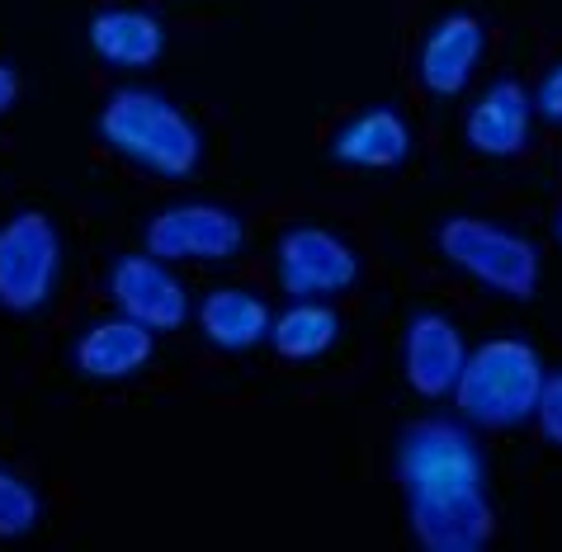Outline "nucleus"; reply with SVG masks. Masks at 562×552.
<instances>
[{
	"label": "nucleus",
	"instance_id": "6ab92c4d",
	"mask_svg": "<svg viewBox=\"0 0 562 552\" xmlns=\"http://www.w3.org/2000/svg\"><path fill=\"white\" fill-rule=\"evenodd\" d=\"M535 420H539L543 439L562 449V373H558V378H543V392H539Z\"/></svg>",
	"mask_w": 562,
	"mask_h": 552
},
{
	"label": "nucleus",
	"instance_id": "20e7f679",
	"mask_svg": "<svg viewBox=\"0 0 562 552\" xmlns=\"http://www.w3.org/2000/svg\"><path fill=\"white\" fill-rule=\"evenodd\" d=\"M61 279V236L48 213L24 209L0 227V307L14 317L43 312Z\"/></svg>",
	"mask_w": 562,
	"mask_h": 552
},
{
	"label": "nucleus",
	"instance_id": "f8f14e48",
	"mask_svg": "<svg viewBox=\"0 0 562 552\" xmlns=\"http://www.w3.org/2000/svg\"><path fill=\"white\" fill-rule=\"evenodd\" d=\"M151 354H156V330L119 312V317L86 326V336L71 350V364L90 383H123V378L143 373L151 364Z\"/></svg>",
	"mask_w": 562,
	"mask_h": 552
},
{
	"label": "nucleus",
	"instance_id": "aec40b11",
	"mask_svg": "<svg viewBox=\"0 0 562 552\" xmlns=\"http://www.w3.org/2000/svg\"><path fill=\"white\" fill-rule=\"evenodd\" d=\"M535 109L549 123H562V57L549 67V76L539 81V90H535Z\"/></svg>",
	"mask_w": 562,
	"mask_h": 552
},
{
	"label": "nucleus",
	"instance_id": "412c9836",
	"mask_svg": "<svg viewBox=\"0 0 562 552\" xmlns=\"http://www.w3.org/2000/svg\"><path fill=\"white\" fill-rule=\"evenodd\" d=\"M14 100H20V71L10 61H0V119L14 109Z\"/></svg>",
	"mask_w": 562,
	"mask_h": 552
},
{
	"label": "nucleus",
	"instance_id": "f257e3e1",
	"mask_svg": "<svg viewBox=\"0 0 562 552\" xmlns=\"http://www.w3.org/2000/svg\"><path fill=\"white\" fill-rule=\"evenodd\" d=\"M100 142L109 151L128 156V161L156 170L166 180L194 176L204 161V137L190 119L180 114L166 94L156 90H114L100 109Z\"/></svg>",
	"mask_w": 562,
	"mask_h": 552
},
{
	"label": "nucleus",
	"instance_id": "f03ea898",
	"mask_svg": "<svg viewBox=\"0 0 562 552\" xmlns=\"http://www.w3.org/2000/svg\"><path fill=\"white\" fill-rule=\"evenodd\" d=\"M543 359L525 340H487L463 359L454 406L463 420L487 425V430H510L535 416L543 392Z\"/></svg>",
	"mask_w": 562,
	"mask_h": 552
},
{
	"label": "nucleus",
	"instance_id": "2eb2a0df",
	"mask_svg": "<svg viewBox=\"0 0 562 552\" xmlns=\"http://www.w3.org/2000/svg\"><path fill=\"white\" fill-rule=\"evenodd\" d=\"M407 151H412V128L397 109H364L331 137L336 161L359 170H393L407 161Z\"/></svg>",
	"mask_w": 562,
	"mask_h": 552
},
{
	"label": "nucleus",
	"instance_id": "ddd939ff",
	"mask_svg": "<svg viewBox=\"0 0 562 552\" xmlns=\"http://www.w3.org/2000/svg\"><path fill=\"white\" fill-rule=\"evenodd\" d=\"M482 47H487L482 20H473V14H445L426 34V43H420V57H416L420 86L430 94H440V100H454L473 81Z\"/></svg>",
	"mask_w": 562,
	"mask_h": 552
},
{
	"label": "nucleus",
	"instance_id": "7ed1b4c3",
	"mask_svg": "<svg viewBox=\"0 0 562 552\" xmlns=\"http://www.w3.org/2000/svg\"><path fill=\"white\" fill-rule=\"evenodd\" d=\"M435 241L454 270L477 279L482 289L510 297V303H525L539 293V246L520 232L496 227L487 217H445Z\"/></svg>",
	"mask_w": 562,
	"mask_h": 552
},
{
	"label": "nucleus",
	"instance_id": "f3484780",
	"mask_svg": "<svg viewBox=\"0 0 562 552\" xmlns=\"http://www.w3.org/2000/svg\"><path fill=\"white\" fill-rule=\"evenodd\" d=\"M336 340H340V317H336V307L322 303V297H293V307L279 312V317L270 322L274 354L299 359V364L303 359L326 354Z\"/></svg>",
	"mask_w": 562,
	"mask_h": 552
},
{
	"label": "nucleus",
	"instance_id": "0eeeda50",
	"mask_svg": "<svg viewBox=\"0 0 562 552\" xmlns=\"http://www.w3.org/2000/svg\"><path fill=\"white\" fill-rule=\"evenodd\" d=\"M402 492L416 486H487V463L473 435L454 420H416L397 444Z\"/></svg>",
	"mask_w": 562,
	"mask_h": 552
},
{
	"label": "nucleus",
	"instance_id": "423d86ee",
	"mask_svg": "<svg viewBox=\"0 0 562 552\" xmlns=\"http://www.w3.org/2000/svg\"><path fill=\"white\" fill-rule=\"evenodd\" d=\"M407 519L426 552H477L496 533L487 486H416L407 492Z\"/></svg>",
	"mask_w": 562,
	"mask_h": 552
},
{
	"label": "nucleus",
	"instance_id": "dca6fc26",
	"mask_svg": "<svg viewBox=\"0 0 562 552\" xmlns=\"http://www.w3.org/2000/svg\"><path fill=\"white\" fill-rule=\"evenodd\" d=\"M194 322H199V330H204V340L213 345V350L241 354V350H251V345L270 340L274 312L265 307L251 289H213L204 303H199Z\"/></svg>",
	"mask_w": 562,
	"mask_h": 552
},
{
	"label": "nucleus",
	"instance_id": "1a4fd4ad",
	"mask_svg": "<svg viewBox=\"0 0 562 552\" xmlns=\"http://www.w3.org/2000/svg\"><path fill=\"white\" fill-rule=\"evenodd\" d=\"M109 297H114V307L123 317L143 322L147 330H180L190 322V293H184V283L170 274L166 260L156 256H119L114 270H109Z\"/></svg>",
	"mask_w": 562,
	"mask_h": 552
},
{
	"label": "nucleus",
	"instance_id": "6e6552de",
	"mask_svg": "<svg viewBox=\"0 0 562 552\" xmlns=\"http://www.w3.org/2000/svg\"><path fill=\"white\" fill-rule=\"evenodd\" d=\"M274 270L289 297H336L359 279V256L326 227H289L274 246Z\"/></svg>",
	"mask_w": 562,
	"mask_h": 552
},
{
	"label": "nucleus",
	"instance_id": "4be33fe9",
	"mask_svg": "<svg viewBox=\"0 0 562 552\" xmlns=\"http://www.w3.org/2000/svg\"><path fill=\"white\" fill-rule=\"evenodd\" d=\"M553 232H558V241H562V213H558V223H553Z\"/></svg>",
	"mask_w": 562,
	"mask_h": 552
},
{
	"label": "nucleus",
	"instance_id": "9b49d317",
	"mask_svg": "<svg viewBox=\"0 0 562 552\" xmlns=\"http://www.w3.org/2000/svg\"><path fill=\"white\" fill-rule=\"evenodd\" d=\"M529 114H535V100L529 90L515 81V76H502L473 100L463 119V142L477 156H492V161H506V156H520L529 142Z\"/></svg>",
	"mask_w": 562,
	"mask_h": 552
},
{
	"label": "nucleus",
	"instance_id": "a211bd4d",
	"mask_svg": "<svg viewBox=\"0 0 562 552\" xmlns=\"http://www.w3.org/2000/svg\"><path fill=\"white\" fill-rule=\"evenodd\" d=\"M43 519V500L20 472L0 467V539H24Z\"/></svg>",
	"mask_w": 562,
	"mask_h": 552
},
{
	"label": "nucleus",
	"instance_id": "9d476101",
	"mask_svg": "<svg viewBox=\"0 0 562 552\" xmlns=\"http://www.w3.org/2000/svg\"><path fill=\"white\" fill-rule=\"evenodd\" d=\"M463 336L445 312H416L402 336V378L420 397H449L463 369Z\"/></svg>",
	"mask_w": 562,
	"mask_h": 552
},
{
	"label": "nucleus",
	"instance_id": "4468645a",
	"mask_svg": "<svg viewBox=\"0 0 562 552\" xmlns=\"http://www.w3.org/2000/svg\"><path fill=\"white\" fill-rule=\"evenodd\" d=\"M90 47L114 71H147L166 53V29L147 10H128V5L100 10L90 20Z\"/></svg>",
	"mask_w": 562,
	"mask_h": 552
},
{
	"label": "nucleus",
	"instance_id": "39448f33",
	"mask_svg": "<svg viewBox=\"0 0 562 552\" xmlns=\"http://www.w3.org/2000/svg\"><path fill=\"white\" fill-rule=\"evenodd\" d=\"M147 256L166 264H223L232 256H241L246 227L241 217L223 209V203H170L147 223L143 232Z\"/></svg>",
	"mask_w": 562,
	"mask_h": 552
}]
</instances>
